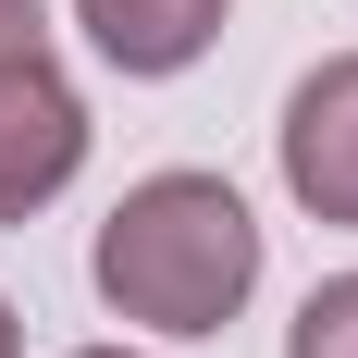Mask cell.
<instances>
[{"label":"cell","instance_id":"1","mask_svg":"<svg viewBox=\"0 0 358 358\" xmlns=\"http://www.w3.org/2000/svg\"><path fill=\"white\" fill-rule=\"evenodd\" d=\"M87 272H99L111 322L198 346V334H222L259 296V222H248V198L222 173H148V185L111 198Z\"/></svg>","mask_w":358,"mask_h":358},{"label":"cell","instance_id":"2","mask_svg":"<svg viewBox=\"0 0 358 358\" xmlns=\"http://www.w3.org/2000/svg\"><path fill=\"white\" fill-rule=\"evenodd\" d=\"M285 198L334 235H358V50H334L285 99Z\"/></svg>","mask_w":358,"mask_h":358},{"label":"cell","instance_id":"3","mask_svg":"<svg viewBox=\"0 0 358 358\" xmlns=\"http://www.w3.org/2000/svg\"><path fill=\"white\" fill-rule=\"evenodd\" d=\"M74 173H87V99L37 62V74L0 87V235H13L25 210H50Z\"/></svg>","mask_w":358,"mask_h":358},{"label":"cell","instance_id":"4","mask_svg":"<svg viewBox=\"0 0 358 358\" xmlns=\"http://www.w3.org/2000/svg\"><path fill=\"white\" fill-rule=\"evenodd\" d=\"M222 13L235 0H74V25H87V50L111 74H185L222 37Z\"/></svg>","mask_w":358,"mask_h":358},{"label":"cell","instance_id":"5","mask_svg":"<svg viewBox=\"0 0 358 358\" xmlns=\"http://www.w3.org/2000/svg\"><path fill=\"white\" fill-rule=\"evenodd\" d=\"M285 358H358V272H334V285H309V309H296Z\"/></svg>","mask_w":358,"mask_h":358},{"label":"cell","instance_id":"6","mask_svg":"<svg viewBox=\"0 0 358 358\" xmlns=\"http://www.w3.org/2000/svg\"><path fill=\"white\" fill-rule=\"evenodd\" d=\"M37 62H50V13H37V0H0V87L37 74Z\"/></svg>","mask_w":358,"mask_h":358},{"label":"cell","instance_id":"7","mask_svg":"<svg viewBox=\"0 0 358 358\" xmlns=\"http://www.w3.org/2000/svg\"><path fill=\"white\" fill-rule=\"evenodd\" d=\"M0 358H25V322H13V296H0Z\"/></svg>","mask_w":358,"mask_h":358},{"label":"cell","instance_id":"8","mask_svg":"<svg viewBox=\"0 0 358 358\" xmlns=\"http://www.w3.org/2000/svg\"><path fill=\"white\" fill-rule=\"evenodd\" d=\"M74 358H136V346H74Z\"/></svg>","mask_w":358,"mask_h":358}]
</instances>
